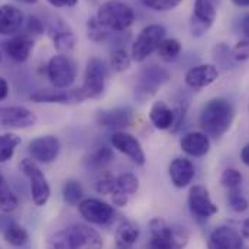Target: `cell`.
I'll list each match as a JSON object with an SVG mask.
<instances>
[{"label":"cell","mask_w":249,"mask_h":249,"mask_svg":"<svg viewBox=\"0 0 249 249\" xmlns=\"http://www.w3.org/2000/svg\"><path fill=\"white\" fill-rule=\"evenodd\" d=\"M181 149L190 157H204L210 151V138L204 132H188L181 139Z\"/></svg>","instance_id":"obj_22"},{"label":"cell","mask_w":249,"mask_h":249,"mask_svg":"<svg viewBox=\"0 0 249 249\" xmlns=\"http://www.w3.org/2000/svg\"><path fill=\"white\" fill-rule=\"evenodd\" d=\"M149 233L148 249H184L190 239L184 226L168 225L161 217H154L149 222Z\"/></svg>","instance_id":"obj_2"},{"label":"cell","mask_w":249,"mask_h":249,"mask_svg":"<svg viewBox=\"0 0 249 249\" xmlns=\"http://www.w3.org/2000/svg\"><path fill=\"white\" fill-rule=\"evenodd\" d=\"M31 100L36 103H68L75 102L74 90L67 91H36L31 96Z\"/></svg>","instance_id":"obj_27"},{"label":"cell","mask_w":249,"mask_h":249,"mask_svg":"<svg viewBox=\"0 0 249 249\" xmlns=\"http://www.w3.org/2000/svg\"><path fill=\"white\" fill-rule=\"evenodd\" d=\"M54 47L61 55H70L75 47V38L71 31H58L54 35Z\"/></svg>","instance_id":"obj_31"},{"label":"cell","mask_w":249,"mask_h":249,"mask_svg":"<svg viewBox=\"0 0 249 249\" xmlns=\"http://www.w3.org/2000/svg\"><path fill=\"white\" fill-rule=\"evenodd\" d=\"M209 249H244L242 235L229 226L216 228L207 242Z\"/></svg>","instance_id":"obj_15"},{"label":"cell","mask_w":249,"mask_h":249,"mask_svg":"<svg viewBox=\"0 0 249 249\" xmlns=\"http://www.w3.org/2000/svg\"><path fill=\"white\" fill-rule=\"evenodd\" d=\"M222 184L225 187H228L229 190H235L242 184V174L235 170V168H228L223 171L222 178H220Z\"/></svg>","instance_id":"obj_37"},{"label":"cell","mask_w":249,"mask_h":249,"mask_svg":"<svg viewBox=\"0 0 249 249\" xmlns=\"http://www.w3.org/2000/svg\"><path fill=\"white\" fill-rule=\"evenodd\" d=\"M4 183H6V180H4V178H3V176H1V174H0V187L3 186V184H4Z\"/></svg>","instance_id":"obj_50"},{"label":"cell","mask_w":249,"mask_h":249,"mask_svg":"<svg viewBox=\"0 0 249 249\" xmlns=\"http://www.w3.org/2000/svg\"><path fill=\"white\" fill-rule=\"evenodd\" d=\"M216 19V9L210 0H196L194 10L190 19V29L193 36L200 38L212 28Z\"/></svg>","instance_id":"obj_9"},{"label":"cell","mask_w":249,"mask_h":249,"mask_svg":"<svg viewBox=\"0 0 249 249\" xmlns=\"http://www.w3.org/2000/svg\"><path fill=\"white\" fill-rule=\"evenodd\" d=\"M232 57L236 61H247V60H249V41H247V39L239 41L232 50Z\"/></svg>","instance_id":"obj_41"},{"label":"cell","mask_w":249,"mask_h":249,"mask_svg":"<svg viewBox=\"0 0 249 249\" xmlns=\"http://www.w3.org/2000/svg\"><path fill=\"white\" fill-rule=\"evenodd\" d=\"M188 207L191 213L198 219H209L217 213V206L212 201L207 188L203 186H194L190 188Z\"/></svg>","instance_id":"obj_13"},{"label":"cell","mask_w":249,"mask_h":249,"mask_svg":"<svg viewBox=\"0 0 249 249\" xmlns=\"http://www.w3.org/2000/svg\"><path fill=\"white\" fill-rule=\"evenodd\" d=\"M96 19L109 31L124 32L133 25L135 12L124 1L109 0L99 7Z\"/></svg>","instance_id":"obj_3"},{"label":"cell","mask_w":249,"mask_h":249,"mask_svg":"<svg viewBox=\"0 0 249 249\" xmlns=\"http://www.w3.org/2000/svg\"><path fill=\"white\" fill-rule=\"evenodd\" d=\"M130 62H132V57L122 48L113 51L110 55V68L115 72H124L126 70H129Z\"/></svg>","instance_id":"obj_34"},{"label":"cell","mask_w":249,"mask_h":249,"mask_svg":"<svg viewBox=\"0 0 249 249\" xmlns=\"http://www.w3.org/2000/svg\"><path fill=\"white\" fill-rule=\"evenodd\" d=\"M235 107L223 97H216L209 100L200 113V127L207 136L214 139L222 138L233 124Z\"/></svg>","instance_id":"obj_1"},{"label":"cell","mask_w":249,"mask_h":249,"mask_svg":"<svg viewBox=\"0 0 249 249\" xmlns=\"http://www.w3.org/2000/svg\"><path fill=\"white\" fill-rule=\"evenodd\" d=\"M0 61H1V55H0Z\"/></svg>","instance_id":"obj_51"},{"label":"cell","mask_w":249,"mask_h":249,"mask_svg":"<svg viewBox=\"0 0 249 249\" xmlns=\"http://www.w3.org/2000/svg\"><path fill=\"white\" fill-rule=\"evenodd\" d=\"M139 188V180L135 174L132 173H124L119 177H116V188L110 194L112 201L115 206L124 207L132 196L136 194Z\"/></svg>","instance_id":"obj_16"},{"label":"cell","mask_w":249,"mask_h":249,"mask_svg":"<svg viewBox=\"0 0 249 249\" xmlns=\"http://www.w3.org/2000/svg\"><path fill=\"white\" fill-rule=\"evenodd\" d=\"M242 32H244L245 39L249 41V15L248 16H245L244 20H242Z\"/></svg>","instance_id":"obj_46"},{"label":"cell","mask_w":249,"mask_h":249,"mask_svg":"<svg viewBox=\"0 0 249 249\" xmlns=\"http://www.w3.org/2000/svg\"><path fill=\"white\" fill-rule=\"evenodd\" d=\"M47 249H72V245H71V242L68 239V235H67L65 229L54 233L48 239Z\"/></svg>","instance_id":"obj_39"},{"label":"cell","mask_w":249,"mask_h":249,"mask_svg":"<svg viewBox=\"0 0 249 249\" xmlns=\"http://www.w3.org/2000/svg\"><path fill=\"white\" fill-rule=\"evenodd\" d=\"M78 212L87 222L94 223V225H106L115 216L113 207L99 198L83 200L78 204Z\"/></svg>","instance_id":"obj_12"},{"label":"cell","mask_w":249,"mask_h":249,"mask_svg":"<svg viewBox=\"0 0 249 249\" xmlns=\"http://www.w3.org/2000/svg\"><path fill=\"white\" fill-rule=\"evenodd\" d=\"M47 75L55 89L65 90L75 80V65L68 55H54L47 65Z\"/></svg>","instance_id":"obj_7"},{"label":"cell","mask_w":249,"mask_h":249,"mask_svg":"<svg viewBox=\"0 0 249 249\" xmlns=\"http://www.w3.org/2000/svg\"><path fill=\"white\" fill-rule=\"evenodd\" d=\"M219 77V71L212 64H201L190 68L186 72V84L191 89H203L214 83Z\"/></svg>","instance_id":"obj_17"},{"label":"cell","mask_w":249,"mask_h":249,"mask_svg":"<svg viewBox=\"0 0 249 249\" xmlns=\"http://www.w3.org/2000/svg\"><path fill=\"white\" fill-rule=\"evenodd\" d=\"M149 121L157 129L167 130L174 126L176 113L165 102H155L149 110Z\"/></svg>","instance_id":"obj_24"},{"label":"cell","mask_w":249,"mask_h":249,"mask_svg":"<svg viewBox=\"0 0 249 249\" xmlns=\"http://www.w3.org/2000/svg\"><path fill=\"white\" fill-rule=\"evenodd\" d=\"M112 160H113V151H112L110 148H107V146H102V148H99V149L93 154V157H91V164H93L94 167H97V168H103V167H106L107 164H110Z\"/></svg>","instance_id":"obj_36"},{"label":"cell","mask_w":249,"mask_h":249,"mask_svg":"<svg viewBox=\"0 0 249 249\" xmlns=\"http://www.w3.org/2000/svg\"><path fill=\"white\" fill-rule=\"evenodd\" d=\"M241 160H242V162L249 167V143H247L244 148H242V151H241Z\"/></svg>","instance_id":"obj_45"},{"label":"cell","mask_w":249,"mask_h":249,"mask_svg":"<svg viewBox=\"0 0 249 249\" xmlns=\"http://www.w3.org/2000/svg\"><path fill=\"white\" fill-rule=\"evenodd\" d=\"M54 7H72L78 3V0H48Z\"/></svg>","instance_id":"obj_43"},{"label":"cell","mask_w":249,"mask_h":249,"mask_svg":"<svg viewBox=\"0 0 249 249\" xmlns=\"http://www.w3.org/2000/svg\"><path fill=\"white\" fill-rule=\"evenodd\" d=\"M116 188V177L110 173H105L96 183V190L99 194H112Z\"/></svg>","instance_id":"obj_40"},{"label":"cell","mask_w":249,"mask_h":249,"mask_svg":"<svg viewBox=\"0 0 249 249\" xmlns=\"http://www.w3.org/2000/svg\"><path fill=\"white\" fill-rule=\"evenodd\" d=\"M107 80V68L99 58H91L87 62L83 86L78 89L81 100L97 99L103 94Z\"/></svg>","instance_id":"obj_5"},{"label":"cell","mask_w":249,"mask_h":249,"mask_svg":"<svg viewBox=\"0 0 249 249\" xmlns=\"http://www.w3.org/2000/svg\"><path fill=\"white\" fill-rule=\"evenodd\" d=\"M72 249H102L103 239L100 233L84 223H74L65 228Z\"/></svg>","instance_id":"obj_8"},{"label":"cell","mask_w":249,"mask_h":249,"mask_svg":"<svg viewBox=\"0 0 249 249\" xmlns=\"http://www.w3.org/2000/svg\"><path fill=\"white\" fill-rule=\"evenodd\" d=\"M158 57L164 62L176 61L181 53V44L176 38H165L157 50Z\"/></svg>","instance_id":"obj_29"},{"label":"cell","mask_w":249,"mask_h":249,"mask_svg":"<svg viewBox=\"0 0 249 249\" xmlns=\"http://www.w3.org/2000/svg\"><path fill=\"white\" fill-rule=\"evenodd\" d=\"M19 1H22V3H26V4H32V3H36L38 0H19Z\"/></svg>","instance_id":"obj_49"},{"label":"cell","mask_w":249,"mask_h":249,"mask_svg":"<svg viewBox=\"0 0 249 249\" xmlns=\"http://www.w3.org/2000/svg\"><path fill=\"white\" fill-rule=\"evenodd\" d=\"M168 77L170 75L165 70L152 65L142 71L138 91H142L145 96H151L157 91L158 87H161L168 80Z\"/></svg>","instance_id":"obj_21"},{"label":"cell","mask_w":249,"mask_h":249,"mask_svg":"<svg viewBox=\"0 0 249 249\" xmlns=\"http://www.w3.org/2000/svg\"><path fill=\"white\" fill-rule=\"evenodd\" d=\"M83 187L77 180H67L62 187V198L70 206H78L83 201Z\"/></svg>","instance_id":"obj_30"},{"label":"cell","mask_w":249,"mask_h":249,"mask_svg":"<svg viewBox=\"0 0 249 249\" xmlns=\"http://www.w3.org/2000/svg\"><path fill=\"white\" fill-rule=\"evenodd\" d=\"M87 35L93 42H105L109 38L110 31L106 29L94 16L87 20Z\"/></svg>","instance_id":"obj_33"},{"label":"cell","mask_w":249,"mask_h":249,"mask_svg":"<svg viewBox=\"0 0 249 249\" xmlns=\"http://www.w3.org/2000/svg\"><path fill=\"white\" fill-rule=\"evenodd\" d=\"M183 0H141L143 6L155 12H168L176 9Z\"/></svg>","instance_id":"obj_35"},{"label":"cell","mask_w":249,"mask_h":249,"mask_svg":"<svg viewBox=\"0 0 249 249\" xmlns=\"http://www.w3.org/2000/svg\"><path fill=\"white\" fill-rule=\"evenodd\" d=\"M241 233H242V238L249 239V219H247L242 225V229H241Z\"/></svg>","instance_id":"obj_47"},{"label":"cell","mask_w":249,"mask_h":249,"mask_svg":"<svg viewBox=\"0 0 249 249\" xmlns=\"http://www.w3.org/2000/svg\"><path fill=\"white\" fill-rule=\"evenodd\" d=\"M110 142L115 149L122 152L136 165L145 164V152L142 149L141 142L133 135H130L127 132H116L112 135Z\"/></svg>","instance_id":"obj_14"},{"label":"cell","mask_w":249,"mask_h":249,"mask_svg":"<svg viewBox=\"0 0 249 249\" xmlns=\"http://www.w3.org/2000/svg\"><path fill=\"white\" fill-rule=\"evenodd\" d=\"M36 124V116L32 110L23 106L0 107V127L6 129H28Z\"/></svg>","instance_id":"obj_11"},{"label":"cell","mask_w":249,"mask_h":249,"mask_svg":"<svg viewBox=\"0 0 249 249\" xmlns=\"http://www.w3.org/2000/svg\"><path fill=\"white\" fill-rule=\"evenodd\" d=\"M236 6H242V7H248L249 0H232Z\"/></svg>","instance_id":"obj_48"},{"label":"cell","mask_w":249,"mask_h":249,"mask_svg":"<svg viewBox=\"0 0 249 249\" xmlns=\"http://www.w3.org/2000/svg\"><path fill=\"white\" fill-rule=\"evenodd\" d=\"M194 165L187 158H176L170 164V177L173 184L177 188H184L194 178Z\"/></svg>","instance_id":"obj_23"},{"label":"cell","mask_w":249,"mask_h":249,"mask_svg":"<svg viewBox=\"0 0 249 249\" xmlns=\"http://www.w3.org/2000/svg\"><path fill=\"white\" fill-rule=\"evenodd\" d=\"M1 233H3L4 241L9 245L15 247V248L23 247L28 242V239H29L28 231L23 226H20L18 222H15V220H10V223L3 229Z\"/></svg>","instance_id":"obj_26"},{"label":"cell","mask_w":249,"mask_h":249,"mask_svg":"<svg viewBox=\"0 0 249 249\" xmlns=\"http://www.w3.org/2000/svg\"><path fill=\"white\" fill-rule=\"evenodd\" d=\"M3 48L13 61L25 62L34 50V41L28 35H18L6 41Z\"/></svg>","instance_id":"obj_19"},{"label":"cell","mask_w":249,"mask_h":249,"mask_svg":"<svg viewBox=\"0 0 249 249\" xmlns=\"http://www.w3.org/2000/svg\"><path fill=\"white\" fill-rule=\"evenodd\" d=\"M23 25V13L13 4L0 6V35H13Z\"/></svg>","instance_id":"obj_20"},{"label":"cell","mask_w":249,"mask_h":249,"mask_svg":"<svg viewBox=\"0 0 249 249\" xmlns=\"http://www.w3.org/2000/svg\"><path fill=\"white\" fill-rule=\"evenodd\" d=\"M28 32L29 34H34V35H39L44 32V25L42 22L35 18V16H29L28 18Z\"/></svg>","instance_id":"obj_42"},{"label":"cell","mask_w":249,"mask_h":249,"mask_svg":"<svg viewBox=\"0 0 249 249\" xmlns=\"http://www.w3.org/2000/svg\"><path fill=\"white\" fill-rule=\"evenodd\" d=\"M167 31L162 25L154 23V25H148L145 26L136 41L132 45V61L135 62H143L148 60L161 45V42L165 39Z\"/></svg>","instance_id":"obj_4"},{"label":"cell","mask_w":249,"mask_h":249,"mask_svg":"<svg viewBox=\"0 0 249 249\" xmlns=\"http://www.w3.org/2000/svg\"><path fill=\"white\" fill-rule=\"evenodd\" d=\"M19 206V200L15 196V193L12 191V188L9 187L7 183H4L0 187V212L3 213H10L13 210H16Z\"/></svg>","instance_id":"obj_32"},{"label":"cell","mask_w":249,"mask_h":249,"mask_svg":"<svg viewBox=\"0 0 249 249\" xmlns=\"http://www.w3.org/2000/svg\"><path fill=\"white\" fill-rule=\"evenodd\" d=\"M20 143V138L12 132L0 133V162L4 164L12 160L16 148Z\"/></svg>","instance_id":"obj_28"},{"label":"cell","mask_w":249,"mask_h":249,"mask_svg":"<svg viewBox=\"0 0 249 249\" xmlns=\"http://www.w3.org/2000/svg\"><path fill=\"white\" fill-rule=\"evenodd\" d=\"M61 149L60 139L53 135H45L35 138L34 141L29 142L28 151L35 162L41 164H50L57 160L58 154Z\"/></svg>","instance_id":"obj_10"},{"label":"cell","mask_w":249,"mask_h":249,"mask_svg":"<svg viewBox=\"0 0 249 249\" xmlns=\"http://www.w3.org/2000/svg\"><path fill=\"white\" fill-rule=\"evenodd\" d=\"M228 201H229L231 209L235 210V212H238V213H244L245 210H248V200L238 191V188L231 190L229 197H228Z\"/></svg>","instance_id":"obj_38"},{"label":"cell","mask_w":249,"mask_h":249,"mask_svg":"<svg viewBox=\"0 0 249 249\" xmlns=\"http://www.w3.org/2000/svg\"><path fill=\"white\" fill-rule=\"evenodd\" d=\"M20 170L29 180L34 203L39 207L45 206L51 197V187L48 184L44 173L41 171V168L35 164L34 160H23L20 162Z\"/></svg>","instance_id":"obj_6"},{"label":"cell","mask_w":249,"mask_h":249,"mask_svg":"<svg viewBox=\"0 0 249 249\" xmlns=\"http://www.w3.org/2000/svg\"><path fill=\"white\" fill-rule=\"evenodd\" d=\"M7 96H9V84L3 77H0V102L4 100Z\"/></svg>","instance_id":"obj_44"},{"label":"cell","mask_w":249,"mask_h":249,"mask_svg":"<svg viewBox=\"0 0 249 249\" xmlns=\"http://www.w3.org/2000/svg\"><path fill=\"white\" fill-rule=\"evenodd\" d=\"M138 238H139V228L130 220H124L115 232L116 245L119 249L132 248L136 244Z\"/></svg>","instance_id":"obj_25"},{"label":"cell","mask_w":249,"mask_h":249,"mask_svg":"<svg viewBox=\"0 0 249 249\" xmlns=\"http://www.w3.org/2000/svg\"><path fill=\"white\" fill-rule=\"evenodd\" d=\"M133 115L132 110L127 107H116V109H107V110H100L97 113V124L103 127H110V129H122L132 124Z\"/></svg>","instance_id":"obj_18"}]
</instances>
